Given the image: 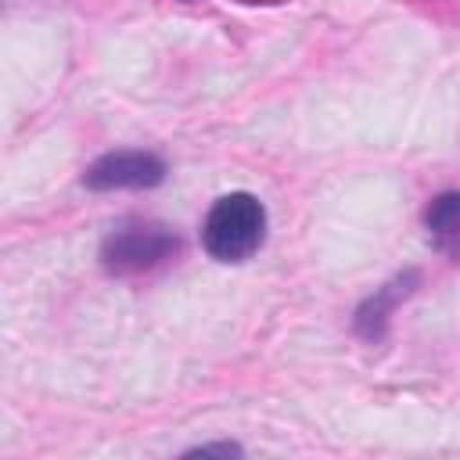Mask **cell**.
<instances>
[{
    "label": "cell",
    "mask_w": 460,
    "mask_h": 460,
    "mask_svg": "<svg viewBox=\"0 0 460 460\" xmlns=\"http://www.w3.org/2000/svg\"><path fill=\"white\" fill-rule=\"evenodd\" d=\"M176 252V234L158 223H126L108 234L101 259L108 273H140Z\"/></svg>",
    "instance_id": "7a4b0ae2"
},
{
    "label": "cell",
    "mask_w": 460,
    "mask_h": 460,
    "mask_svg": "<svg viewBox=\"0 0 460 460\" xmlns=\"http://www.w3.org/2000/svg\"><path fill=\"white\" fill-rule=\"evenodd\" d=\"M165 176V162L147 151H111L97 158L83 183L90 190H119V187H155Z\"/></svg>",
    "instance_id": "3957f363"
},
{
    "label": "cell",
    "mask_w": 460,
    "mask_h": 460,
    "mask_svg": "<svg viewBox=\"0 0 460 460\" xmlns=\"http://www.w3.org/2000/svg\"><path fill=\"white\" fill-rule=\"evenodd\" d=\"M424 226L435 241L438 252L460 259V194L449 190V194H438L428 212H424Z\"/></svg>",
    "instance_id": "277c9868"
},
{
    "label": "cell",
    "mask_w": 460,
    "mask_h": 460,
    "mask_svg": "<svg viewBox=\"0 0 460 460\" xmlns=\"http://www.w3.org/2000/svg\"><path fill=\"white\" fill-rule=\"evenodd\" d=\"M266 237V208L255 194L234 190L223 194L205 223H201V244L219 262H244Z\"/></svg>",
    "instance_id": "6da1fadb"
}]
</instances>
